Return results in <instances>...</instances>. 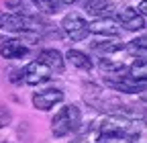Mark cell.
Segmentation results:
<instances>
[{
    "label": "cell",
    "mask_w": 147,
    "mask_h": 143,
    "mask_svg": "<svg viewBox=\"0 0 147 143\" xmlns=\"http://www.w3.org/2000/svg\"><path fill=\"white\" fill-rule=\"evenodd\" d=\"M98 133L104 139H123V141H137V135L141 133V123L133 121L125 115H108L98 125Z\"/></svg>",
    "instance_id": "obj_1"
},
{
    "label": "cell",
    "mask_w": 147,
    "mask_h": 143,
    "mask_svg": "<svg viewBox=\"0 0 147 143\" xmlns=\"http://www.w3.org/2000/svg\"><path fill=\"white\" fill-rule=\"evenodd\" d=\"M82 127V111L76 104H67L51 119V131L55 137H65Z\"/></svg>",
    "instance_id": "obj_2"
},
{
    "label": "cell",
    "mask_w": 147,
    "mask_h": 143,
    "mask_svg": "<svg viewBox=\"0 0 147 143\" xmlns=\"http://www.w3.org/2000/svg\"><path fill=\"white\" fill-rule=\"evenodd\" d=\"M104 84L108 88H113L115 92H123V94H137V92H145V82H139L135 78H131L125 74H117V76H104Z\"/></svg>",
    "instance_id": "obj_3"
},
{
    "label": "cell",
    "mask_w": 147,
    "mask_h": 143,
    "mask_svg": "<svg viewBox=\"0 0 147 143\" xmlns=\"http://www.w3.org/2000/svg\"><path fill=\"white\" fill-rule=\"evenodd\" d=\"M61 31L71 41H84L88 37V23L84 21L82 14L69 12V14L63 16V21H61Z\"/></svg>",
    "instance_id": "obj_4"
},
{
    "label": "cell",
    "mask_w": 147,
    "mask_h": 143,
    "mask_svg": "<svg viewBox=\"0 0 147 143\" xmlns=\"http://www.w3.org/2000/svg\"><path fill=\"white\" fill-rule=\"evenodd\" d=\"M51 78V69L47 65H43L41 61H31L25 69H23V82H27L29 86H37V84H43Z\"/></svg>",
    "instance_id": "obj_5"
},
{
    "label": "cell",
    "mask_w": 147,
    "mask_h": 143,
    "mask_svg": "<svg viewBox=\"0 0 147 143\" xmlns=\"http://www.w3.org/2000/svg\"><path fill=\"white\" fill-rule=\"evenodd\" d=\"M59 102H63V92L59 88H49V90L33 94V106L39 109V111H51Z\"/></svg>",
    "instance_id": "obj_6"
},
{
    "label": "cell",
    "mask_w": 147,
    "mask_h": 143,
    "mask_svg": "<svg viewBox=\"0 0 147 143\" xmlns=\"http://www.w3.org/2000/svg\"><path fill=\"white\" fill-rule=\"evenodd\" d=\"M88 33L104 35V37H119V35H121V27H119L117 21L110 19V16H98L96 21H92L88 25Z\"/></svg>",
    "instance_id": "obj_7"
},
{
    "label": "cell",
    "mask_w": 147,
    "mask_h": 143,
    "mask_svg": "<svg viewBox=\"0 0 147 143\" xmlns=\"http://www.w3.org/2000/svg\"><path fill=\"white\" fill-rule=\"evenodd\" d=\"M119 23L127 29V31H143L145 29V16L137 10V8H121L119 10Z\"/></svg>",
    "instance_id": "obj_8"
},
{
    "label": "cell",
    "mask_w": 147,
    "mask_h": 143,
    "mask_svg": "<svg viewBox=\"0 0 147 143\" xmlns=\"http://www.w3.org/2000/svg\"><path fill=\"white\" fill-rule=\"evenodd\" d=\"M37 61H41L43 65H47L51 72H57V74H61L63 67H65L63 55L57 49H41L39 55H37Z\"/></svg>",
    "instance_id": "obj_9"
},
{
    "label": "cell",
    "mask_w": 147,
    "mask_h": 143,
    "mask_svg": "<svg viewBox=\"0 0 147 143\" xmlns=\"http://www.w3.org/2000/svg\"><path fill=\"white\" fill-rule=\"evenodd\" d=\"M27 53H29V47L18 39H8L0 45V55L4 59H18V57L27 55Z\"/></svg>",
    "instance_id": "obj_10"
},
{
    "label": "cell",
    "mask_w": 147,
    "mask_h": 143,
    "mask_svg": "<svg viewBox=\"0 0 147 143\" xmlns=\"http://www.w3.org/2000/svg\"><path fill=\"white\" fill-rule=\"evenodd\" d=\"M65 57H67V61H69L71 65H76V67H80V69H84V72H90L92 67H94L92 59L86 55L84 51H78V49H69Z\"/></svg>",
    "instance_id": "obj_11"
},
{
    "label": "cell",
    "mask_w": 147,
    "mask_h": 143,
    "mask_svg": "<svg viewBox=\"0 0 147 143\" xmlns=\"http://www.w3.org/2000/svg\"><path fill=\"white\" fill-rule=\"evenodd\" d=\"M127 74L131 78H135V80H139V82H145L147 80V61H145V57H137L131 65H127Z\"/></svg>",
    "instance_id": "obj_12"
},
{
    "label": "cell",
    "mask_w": 147,
    "mask_h": 143,
    "mask_svg": "<svg viewBox=\"0 0 147 143\" xmlns=\"http://www.w3.org/2000/svg\"><path fill=\"white\" fill-rule=\"evenodd\" d=\"M125 45L123 43H119V41H94L92 43V49H94L96 53H117V51H121Z\"/></svg>",
    "instance_id": "obj_13"
},
{
    "label": "cell",
    "mask_w": 147,
    "mask_h": 143,
    "mask_svg": "<svg viewBox=\"0 0 147 143\" xmlns=\"http://www.w3.org/2000/svg\"><path fill=\"white\" fill-rule=\"evenodd\" d=\"M100 69L104 72L106 76H117V74H125L127 72V65L123 61H108V59H102L100 61Z\"/></svg>",
    "instance_id": "obj_14"
},
{
    "label": "cell",
    "mask_w": 147,
    "mask_h": 143,
    "mask_svg": "<svg viewBox=\"0 0 147 143\" xmlns=\"http://www.w3.org/2000/svg\"><path fill=\"white\" fill-rule=\"evenodd\" d=\"M127 51L131 53V55H137V57H145V51H147V43H145V37L141 35L139 39H133L129 41L127 45Z\"/></svg>",
    "instance_id": "obj_15"
},
{
    "label": "cell",
    "mask_w": 147,
    "mask_h": 143,
    "mask_svg": "<svg viewBox=\"0 0 147 143\" xmlns=\"http://www.w3.org/2000/svg\"><path fill=\"white\" fill-rule=\"evenodd\" d=\"M33 4L41 12H47V14H55V12H59V8H61V4L57 2V0H33Z\"/></svg>",
    "instance_id": "obj_16"
},
{
    "label": "cell",
    "mask_w": 147,
    "mask_h": 143,
    "mask_svg": "<svg viewBox=\"0 0 147 143\" xmlns=\"http://www.w3.org/2000/svg\"><path fill=\"white\" fill-rule=\"evenodd\" d=\"M4 4L12 12H23L25 10V0H4Z\"/></svg>",
    "instance_id": "obj_17"
},
{
    "label": "cell",
    "mask_w": 147,
    "mask_h": 143,
    "mask_svg": "<svg viewBox=\"0 0 147 143\" xmlns=\"http://www.w3.org/2000/svg\"><path fill=\"white\" fill-rule=\"evenodd\" d=\"M90 137H92V129H88V131H84V133H80L76 139H74L71 143H90Z\"/></svg>",
    "instance_id": "obj_18"
},
{
    "label": "cell",
    "mask_w": 147,
    "mask_h": 143,
    "mask_svg": "<svg viewBox=\"0 0 147 143\" xmlns=\"http://www.w3.org/2000/svg\"><path fill=\"white\" fill-rule=\"evenodd\" d=\"M10 113L6 111V109H0V127H6V125L10 123Z\"/></svg>",
    "instance_id": "obj_19"
},
{
    "label": "cell",
    "mask_w": 147,
    "mask_h": 143,
    "mask_svg": "<svg viewBox=\"0 0 147 143\" xmlns=\"http://www.w3.org/2000/svg\"><path fill=\"white\" fill-rule=\"evenodd\" d=\"M145 8H147V4H145V0H143V2H141V4H139V12H141V14H143V16H145V14H147V10H145Z\"/></svg>",
    "instance_id": "obj_20"
},
{
    "label": "cell",
    "mask_w": 147,
    "mask_h": 143,
    "mask_svg": "<svg viewBox=\"0 0 147 143\" xmlns=\"http://www.w3.org/2000/svg\"><path fill=\"white\" fill-rule=\"evenodd\" d=\"M57 2H59L61 6H65V4H74V2H76V0H57Z\"/></svg>",
    "instance_id": "obj_21"
},
{
    "label": "cell",
    "mask_w": 147,
    "mask_h": 143,
    "mask_svg": "<svg viewBox=\"0 0 147 143\" xmlns=\"http://www.w3.org/2000/svg\"><path fill=\"white\" fill-rule=\"evenodd\" d=\"M2 143H10V141H2Z\"/></svg>",
    "instance_id": "obj_22"
},
{
    "label": "cell",
    "mask_w": 147,
    "mask_h": 143,
    "mask_svg": "<svg viewBox=\"0 0 147 143\" xmlns=\"http://www.w3.org/2000/svg\"><path fill=\"white\" fill-rule=\"evenodd\" d=\"M129 143H133V141H129Z\"/></svg>",
    "instance_id": "obj_23"
}]
</instances>
